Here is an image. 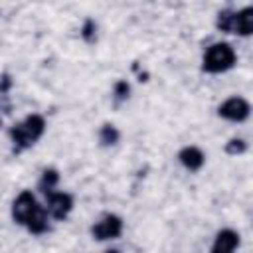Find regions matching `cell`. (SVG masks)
Here are the masks:
<instances>
[{
	"label": "cell",
	"instance_id": "7",
	"mask_svg": "<svg viewBox=\"0 0 253 253\" xmlns=\"http://www.w3.org/2000/svg\"><path fill=\"white\" fill-rule=\"evenodd\" d=\"M239 233L233 229H219L213 245H211V253H231L239 247Z\"/></svg>",
	"mask_w": 253,
	"mask_h": 253
},
{
	"label": "cell",
	"instance_id": "3",
	"mask_svg": "<svg viewBox=\"0 0 253 253\" xmlns=\"http://www.w3.org/2000/svg\"><path fill=\"white\" fill-rule=\"evenodd\" d=\"M217 115L231 123H243L251 115V105L243 97H229L217 107Z\"/></svg>",
	"mask_w": 253,
	"mask_h": 253
},
{
	"label": "cell",
	"instance_id": "6",
	"mask_svg": "<svg viewBox=\"0 0 253 253\" xmlns=\"http://www.w3.org/2000/svg\"><path fill=\"white\" fill-rule=\"evenodd\" d=\"M45 202H47V211L53 219L61 221L69 215V211L73 210V196L67 192H47L45 194Z\"/></svg>",
	"mask_w": 253,
	"mask_h": 253
},
{
	"label": "cell",
	"instance_id": "9",
	"mask_svg": "<svg viewBox=\"0 0 253 253\" xmlns=\"http://www.w3.org/2000/svg\"><path fill=\"white\" fill-rule=\"evenodd\" d=\"M231 34L237 36H253V6H245L239 12H233V28Z\"/></svg>",
	"mask_w": 253,
	"mask_h": 253
},
{
	"label": "cell",
	"instance_id": "1",
	"mask_svg": "<svg viewBox=\"0 0 253 253\" xmlns=\"http://www.w3.org/2000/svg\"><path fill=\"white\" fill-rule=\"evenodd\" d=\"M43 130H45V119L38 113H32L24 121L10 126L8 134H10V140L14 142V150L22 152V150L34 146L42 138Z\"/></svg>",
	"mask_w": 253,
	"mask_h": 253
},
{
	"label": "cell",
	"instance_id": "13",
	"mask_svg": "<svg viewBox=\"0 0 253 253\" xmlns=\"http://www.w3.org/2000/svg\"><path fill=\"white\" fill-rule=\"evenodd\" d=\"M215 28L219 32H225V34H231V28H233V12L231 10H221L215 18Z\"/></svg>",
	"mask_w": 253,
	"mask_h": 253
},
{
	"label": "cell",
	"instance_id": "15",
	"mask_svg": "<svg viewBox=\"0 0 253 253\" xmlns=\"http://www.w3.org/2000/svg\"><path fill=\"white\" fill-rule=\"evenodd\" d=\"M81 38H83L87 43H93V42L97 40V24H95L91 18H87V20L83 22V26H81Z\"/></svg>",
	"mask_w": 253,
	"mask_h": 253
},
{
	"label": "cell",
	"instance_id": "12",
	"mask_svg": "<svg viewBox=\"0 0 253 253\" xmlns=\"http://www.w3.org/2000/svg\"><path fill=\"white\" fill-rule=\"evenodd\" d=\"M119 140H121V132H119V128L115 125L105 123L99 128V142H101V146H115Z\"/></svg>",
	"mask_w": 253,
	"mask_h": 253
},
{
	"label": "cell",
	"instance_id": "11",
	"mask_svg": "<svg viewBox=\"0 0 253 253\" xmlns=\"http://www.w3.org/2000/svg\"><path fill=\"white\" fill-rule=\"evenodd\" d=\"M57 182H59V172H57L55 168H45V170L42 172L40 182H38V190L45 196L47 192H53V190H55Z\"/></svg>",
	"mask_w": 253,
	"mask_h": 253
},
{
	"label": "cell",
	"instance_id": "4",
	"mask_svg": "<svg viewBox=\"0 0 253 253\" xmlns=\"http://www.w3.org/2000/svg\"><path fill=\"white\" fill-rule=\"evenodd\" d=\"M121 233H123V219L115 213H107L97 223L91 225V235L97 241L117 239V237H121Z\"/></svg>",
	"mask_w": 253,
	"mask_h": 253
},
{
	"label": "cell",
	"instance_id": "8",
	"mask_svg": "<svg viewBox=\"0 0 253 253\" xmlns=\"http://www.w3.org/2000/svg\"><path fill=\"white\" fill-rule=\"evenodd\" d=\"M178 160H180V164H182L186 170L198 172V170L204 166L206 156H204V152H202L198 146H184V148H180V152H178Z\"/></svg>",
	"mask_w": 253,
	"mask_h": 253
},
{
	"label": "cell",
	"instance_id": "14",
	"mask_svg": "<svg viewBox=\"0 0 253 253\" xmlns=\"http://www.w3.org/2000/svg\"><path fill=\"white\" fill-rule=\"evenodd\" d=\"M225 154H229V156H239V154H243L245 150H247V142L243 140V138H229L227 142H225Z\"/></svg>",
	"mask_w": 253,
	"mask_h": 253
},
{
	"label": "cell",
	"instance_id": "17",
	"mask_svg": "<svg viewBox=\"0 0 253 253\" xmlns=\"http://www.w3.org/2000/svg\"><path fill=\"white\" fill-rule=\"evenodd\" d=\"M10 87H12V79H10V75H8V73H2V85H0V93H2V95H8Z\"/></svg>",
	"mask_w": 253,
	"mask_h": 253
},
{
	"label": "cell",
	"instance_id": "2",
	"mask_svg": "<svg viewBox=\"0 0 253 253\" xmlns=\"http://www.w3.org/2000/svg\"><path fill=\"white\" fill-rule=\"evenodd\" d=\"M237 61V55L233 47L225 42H215L211 43L202 57V69L206 73H223L229 71Z\"/></svg>",
	"mask_w": 253,
	"mask_h": 253
},
{
	"label": "cell",
	"instance_id": "10",
	"mask_svg": "<svg viewBox=\"0 0 253 253\" xmlns=\"http://www.w3.org/2000/svg\"><path fill=\"white\" fill-rule=\"evenodd\" d=\"M47 208H43V206H38V210L32 213V217L28 219V223H26V229L30 231V233H34V235H42V233H45V231H49V221H47Z\"/></svg>",
	"mask_w": 253,
	"mask_h": 253
},
{
	"label": "cell",
	"instance_id": "16",
	"mask_svg": "<svg viewBox=\"0 0 253 253\" xmlns=\"http://www.w3.org/2000/svg\"><path fill=\"white\" fill-rule=\"evenodd\" d=\"M128 93H130V85H128L126 79H119V81L113 85V95H115L117 101H125V99L128 97Z\"/></svg>",
	"mask_w": 253,
	"mask_h": 253
},
{
	"label": "cell",
	"instance_id": "5",
	"mask_svg": "<svg viewBox=\"0 0 253 253\" xmlns=\"http://www.w3.org/2000/svg\"><path fill=\"white\" fill-rule=\"evenodd\" d=\"M38 206H40V204H38L36 196H34L30 190H22V192L16 196L14 204H12V217H14V221L26 227L28 219H30L32 213L38 210Z\"/></svg>",
	"mask_w": 253,
	"mask_h": 253
}]
</instances>
